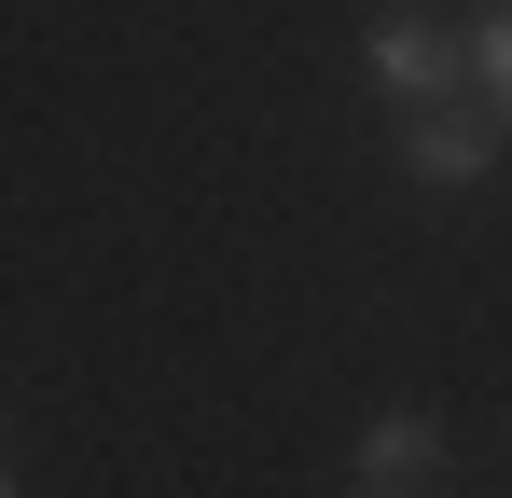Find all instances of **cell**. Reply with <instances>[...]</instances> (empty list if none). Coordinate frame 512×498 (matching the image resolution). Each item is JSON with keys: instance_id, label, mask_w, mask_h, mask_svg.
Wrapping results in <instances>:
<instances>
[{"instance_id": "obj_1", "label": "cell", "mask_w": 512, "mask_h": 498, "mask_svg": "<svg viewBox=\"0 0 512 498\" xmlns=\"http://www.w3.org/2000/svg\"><path fill=\"white\" fill-rule=\"evenodd\" d=\"M374 97H402V111H443V83H457V42H443V14H374Z\"/></svg>"}, {"instance_id": "obj_2", "label": "cell", "mask_w": 512, "mask_h": 498, "mask_svg": "<svg viewBox=\"0 0 512 498\" xmlns=\"http://www.w3.org/2000/svg\"><path fill=\"white\" fill-rule=\"evenodd\" d=\"M485 153H499V125H485V111H402V166H416L429 194H471Z\"/></svg>"}, {"instance_id": "obj_3", "label": "cell", "mask_w": 512, "mask_h": 498, "mask_svg": "<svg viewBox=\"0 0 512 498\" xmlns=\"http://www.w3.org/2000/svg\"><path fill=\"white\" fill-rule=\"evenodd\" d=\"M360 471H374V498H416L429 471H443V415H416V402H388L374 429H360Z\"/></svg>"}, {"instance_id": "obj_4", "label": "cell", "mask_w": 512, "mask_h": 498, "mask_svg": "<svg viewBox=\"0 0 512 498\" xmlns=\"http://www.w3.org/2000/svg\"><path fill=\"white\" fill-rule=\"evenodd\" d=\"M471 70H485V97H499V125H512V0L485 14V42H471Z\"/></svg>"}, {"instance_id": "obj_5", "label": "cell", "mask_w": 512, "mask_h": 498, "mask_svg": "<svg viewBox=\"0 0 512 498\" xmlns=\"http://www.w3.org/2000/svg\"><path fill=\"white\" fill-rule=\"evenodd\" d=\"M0 498H14V457H0Z\"/></svg>"}]
</instances>
